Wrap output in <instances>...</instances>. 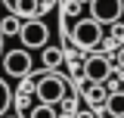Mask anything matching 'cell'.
<instances>
[{
    "label": "cell",
    "mask_w": 124,
    "mask_h": 118,
    "mask_svg": "<svg viewBox=\"0 0 124 118\" xmlns=\"http://www.w3.org/2000/svg\"><path fill=\"white\" fill-rule=\"evenodd\" d=\"M124 16V0H90V19L102 25H115Z\"/></svg>",
    "instance_id": "obj_4"
},
{
    "label": "cell",
    "mask_w": 124,
    "mask_h": 118,
    "mask_svg": "<svg viewBox=\"0 0 124 118\" xmlns=\"http://www.w3.org/2000/svg\"><path fill=\"white\" fill-rule=\"evenodd\" d=\"M19 37H22L25 50H44V47H50V25L44 19H25Z\"/></svg>",
    "instance_id": "obj_3"
},
{
    "label": "cell",
    "mask_w": 124,
    "mask_h": 118,
    "mask_svg": "<svg viewBox=\"0 0 124 118\" xmlns=\"http://www.w3.org/2000/svg\"><path fill=\"white\" fill-rule=\"evenodd\" d=\"M108 75H112V62H108L106 56H90L87 62H84V78L90 81V84H106Z\"/></svg>",
    "instance_id": "obj_6"
},
{
    "label": "cell",
    "mask_w": 124,
    "mask_h": 118,
    "mask_svg": "<svg viewBox=\"0 0 124 118\" xmlns=\"http://www.w3.org/2000/svg\"><path fill=\"white\" fill-rule=\"evenodd\" d=\"M13 13L22 19H37V0H13Z\"/></svg>",
    "instance_id": "obj_8"
},
{
    "label": "cell",
    "mask_w": 124,
    "mask_h": 118,
    "mask_svg": "<svg viewBox=\"0 0 124 118\" xmlns=\"http://www.w3.org/2000/svg\"><path fill=\"white\" fill-rule=\"evenodd\" d=\"M22 25H25L22 16H9V19L0 22V34H3V37H9V34H22Z\"/></svg>",
    "instance_id": "obj_9"
},
{
    "label": "cell",
    "mask_w": 124,
    "mask_h": 118,
    "mask_svg": "<svg viewBox=\"0 0 124 118\" xmlns=\"http://www.w3.org/2000/svg\"><path fill=\"white\" fill-rule=\"evenodd\" d=\"M62 62V50L59 47H44V65L46 68H56Z\"/></svg>",
    "instance_id": "obj_12"
},
{
    "label": "cell",
    "mask_w": 124,
    "mask_h": 118,
    "mask_svg": "<svg viewBox=\"0 0 124 118\" xmlns=\"http://www.w3.org/2000/svg\"><path fill=\"white\" fill-rule=\"evenodd\" d=\"M3 118H16V115H3Z\"/></svg>",
    "instance_id": "obj_16"
},
{
    "label": "cell",
    "mask_w": 124,
    "mask_h": 118,
    "mask_svg": "<svg viewBox=\"0 0 124 118\" xmlns=\"http://www.w3.org/2000/svg\"><path fill=\"white\" fill-rule=\"evenodd\" d=\"M3 68H6V75H13V78H25L31 72V50H25V47L6 50L3 53Z\"/></svg>",
    "instance_id": "obj_5"
},
{
    "label": "cell",
    "mask_w": 124,
    "mask_h": 118,
    "mask_svg": "<svg viewBox=\"0 0 124 118\" xmlns=\"http://www.w3.org/2000/svg\"><path fill=\"white\" fill-rule=\"evenodd\" d=\"M106 112H108L112 118H124V90L108 93V100H106Z\"/></svg>",
    "instance_id": "obj_7"
},
{
    "label": "cell",
    "mask_w": 124,
    "mask_h": 118,
    "mask_svg": "<svg viewBox=\"0 0 124 118\" xmlns=\"http://www.w3.org/2000/svg\"><path fill=\"white\" fill-rule=\"evenodd\" d=\"M34 96L37 103H46V106H59L65 96H68V81L56 72H46L37 84H34Z\"/></svg>",
    "instance_id": "obj_1"
},
{
    "label": "cell",
    "mask_w": 124,
    "mask_h": 118,
    "mask_svg": "<svg viewBox=\"0 0 124 118\" xmlns=\"http://www.w3.org/2000/svg\"><path fill=\"white\" fill-rule=\"evenodd\" d=\"M9 103H13V90H9V84L0 78V118L6 115V109H9Z\"/></svg>",
    "instance_id": "obj_13"
},
{
    "label": "cell",
    "mask_w": 124,
    "mask_h": 118,
    "mask_svg": "<svg viewBox=\"0 0 124 118\" xmlns=\"http://www.w3.org/2000/svg\"><path fill=\"white\" fill-rule=\"evenodd\" d=\"M84 96H87V103L90 106H99V103H106L108 96L102 93V84H90V87L84 90Z\"/></svg>",
    "instance_id": "obj_11"
},
{
    "label": "cell",
    "mask_w": 124,
    "mask_h": 118,
    "mask_svg": "<svg viewBox=\"0 0 124 118\" xmlns=\"http://www.w3.org/2000/svg\"><path fill=\"white\" fill-rule=\"evenodd\" d=\"M71 41L81 50H93V47L102 44V22L96 19H78L71 25Z\"/></svg>",
    "instance_id": "obj_2"
},
{
    "label": "cell",
    "mask_w": 124,
    "mask_h": 118,
    "mask_svg": "<svg viewBox=\"0 0 124 118\" xmlns=\"http://www.w3.org/2000/svg\"><path fill=\"white\" fill-rule=\"evenodd\" d=\"M118 62H121V68H124V47L118 50Z\"/></svg>",
    "instance_id": "obj_15"
},
{
    "label": "cell",
    "mask_w": 124,
    "mask_h": 118,
    "mask_svg": "<svg viewBox=\"0 0 124 118\" xmlns=\"http://www.w3.org/2000/svg\"><path fill=\"white\" fill-rule=\"evenodd\" d=\"M75 118H96V115H93V112H87V109H84V112H78Z\"/></svg>",
    "instance_id": "obj_14"
},
{
    "label": "cell",
    "mask_w": 124,
    "mask_h": 118,
    "mask_svg": "<svg viewBox=\"0 0 124 118\" xmlns=\"http://www.w3.org/2000/svg\"><path fill=\"white\" fill-rule=\"evenodd\" d=\"M25 118H59V112H56V106H46V103H37L34 109H31Z\"/></svg>",
    "instance_id": "obj_10"
}]
</instances>
